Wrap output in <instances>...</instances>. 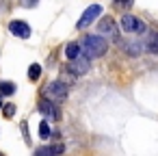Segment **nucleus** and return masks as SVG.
I'll use <instances>...</instances> for the list:
<instances>
[{
	"label": "nucleus",
	"instance_id": "nucleus-1",
	"mask_svg": "<svg viewBox=\"0 0 158 156\" xmlns=\"http://www.w3.org/2000/svg\"><path fill=\"white\" fill-rule=\"evenodd\" d=\"M80 48H82V54H87L89 59H98V57H102V54L106 52L108 44H106V39L100 37V35H87V37L80 41Z\"/></svg>",
	"mask_w": 158,
	"mask_h": 156
},
{
	"label": "nucleus",
	"instance_id": "nucleus-2",
	"mask_svg": "<svg viewBox=\"0 0 158 156\" xmlns=\"http://www.w3.org/2000/svg\"><path fill=\"white\" fill-rule=\"evenodd\" d=\"M69 93V87L63 80H50L44 89H41V98H48L52 102H65Z\"/></svg>",
	"mask_w": 158,
	"mask_h": 156
},
{
	"label": "nucleus",
	"instance_id": "nucleus-3",
	"mask_svg": "<svg viewBox=\"0 0 158 156\" xmlns=\"http://www.w3.org/2000/svg\"><path fill=\"white\" fill-rule=\"evenodd\" d=\"M119 26H121L123 33H136V35H141V33L145 31V22H143L141 18H134V15H128V13L121 15Z\"/></svg>",
	"mask_w": 158,
	"mask_h": 156
},
{
	"label": "nucleus",
	"instance_id": "nucleus-4",
	"mask_svg": "<svg viewBox=\"0 0 158 156\" xmlns=\"http://www.w3.org/2000/svg\"><path fill=\"white\" fill-rule=\"evenodd\" d=\"M89 67H91V59H89L87 54H80V57H76V59H72V61L67 63V72H72L74 76L87 74Z\"/></svg>",
	"mask_w": 158,
	"mask_h": 156
},
{
	"label": "nucleus",
	"instance_id": "nucleus-5",
	"mask_svg": "<svg viewBox=\"0 0 158 156\" xmlns=\"http://www.w3.org/2000/svg\"><path fill=\"white\" fill-rule=\"evenodd\" d=\"M102 15V7L100 5H91V7H87V11L82 13V18L78 20V24H76V28L78 31H82V28H87L89 24H93L95 22V18H100Z\"/></svg>",
	"mask_w": 158,
	"mask_h": 156
},
{
	"label": "nucleus",
	"instance_id": "nucleus-6",
	"mask_svg": "<svg viewBox=\"0 0 158 156\" xmlns=\"http://www.w3.org/2000/svg\"><path fill=\"white\" fill-rule=\"evenodd\" d=\"M37 108H39V113H41V115H44L48 121H56V119H59V108L54 106V102H52V100H48V98H41Z\"/></svg>",
	"mask_w": 158,
	"mask_h": 156
},
{
	"label": "nucleus",
	"instance_id": "nucleus-7",
	"mask_svg": "<svg viewBox=\"0 0 158 156\" xmlns=\"http://www.w3.org/2000/svg\"><path fill=\"white\" fill-rule=\"evenodd\" d=\"M9 33L20 37V39H28L31 37V26L26 22H22V20H11L9 22Z\"/></svg>",
	"mask_w": 158,
	"mask_h": 156
},
{
	"label": "nucleus",
	"instance_id": "nucleus-8",
	"mask_svg": "<svg viewBox=\"0 0 158 156\" xmlns=\"http://www.w3.org/2000/svg\"><path fill=\"white\" fill-rule=\"evenodd\" d=\"M65 152V145L63 143H54V145H41L35 150L33 156H56V154H63Z\"/></svg>",
	"mask_w": 158,
	"mask_h": 156
},
{
	"label": "nucleus",
	"instance_id": "nucleus-9",
	"mask_svg": "<svg viewBox=\"0 0 158 156\" xmlns=\"http://www.w3.org/2000/svg\"><path fill=\"white\" fill-rule=\"evenodd\" d=\"M100 33H104V35L110 37V39H117L119 28H117V24H115L110 18H104V20H100Z\"/></svg>",
	"mask_w": 158,
	"mask_h": 156
},
{
	"label": "nucleus",
	"instance_id": "nucleus-10",
	"mask_svg": "<svg viewBox=\"0 0 158 156\" xmlns=\"http://www.w3.org/2000/svg\"><path fill=\"white\" fill-rule=\"evenodd\" d=\"M80 54H82V48H80L78 41H72V44L65 46V57H67V61H72V59H76V57H80Z\"/></svg>",
	"mask_w": 158,
	"mask_h": 156
},
{
	"label": "nucleus",
	"instance_id": "nucleus-11",
	"mask_svg": "<svg viewBox=\"0 0 158 156\" xmlns=\"http://www.w3.org/2000/svg\"><path fill=\"white\" fill-rule=\"evenodd\" d=\"M145 48H147L152 54H158V33H154V35H149V37H147Z\"/></svg>",
	"mask_w": 158,
	"mask_h": 156
},
{
	"label": "nucleus",
	"instance_id": "nucleus-12",
	"mask_svg": "<svg viewBox=\"0 0 158 156\" xmlns=\"http://www.w3.org/2000/svg\"><path fill=\"white\" fill-rule=\"evenodd\" d=\"M0 93H2V95H13L15 93V85L9 82V80H2V82H0Z\"/></svg>",
	"mask_w": 158,
	"mask_h": 156
},
{
	"label": "nucleus",
	"instance_id": "nucleus-13",
	"mask_svg": "<svg viewBox=\"0 0 158 156\" xmlns=\"http://www.w3.org/2000/svg\"><path fill=\"white\" fill-rule=\"evenodd\" d=\"M39 76H41V65H37V63H33L31 67H28V80H39Z\"/></svg>",
	"mask_w": 158,
	"mask_h": 156
},
{
	"label": "nucleus",
	"instance_id": "nucleus-14",
	"mask_svg": "<svg viewBox=\"0 0 158 156\" xmlns=\"http://www.w3.org/2000/svg\"><path fill=\"white\" fill-rule=\"evenodd\" d=\"M50 137H52V130H50V124L46 119L39 124V139H50Z\"/></svg>",
	"mask_w": 158,
	"mask_h": 156
},
{
	"label": "nucleus",
	"instance_id": "nucleus-15",
	"mask_svg": "<svg viewBox=\"0 0 158 156\" xmlns=\"http://www.w3.org/2000/svg\"><path fill=\"white\" fill-rule=\"evenodd\" d=\"M2 115L5 117H13L15 115V104H11V102L9 104H2Z\"/></svg>",
	"mask_w": 158,
	"mask_h": 156
},
{
	"label": "nucleus",
	"instance_id": "nucleus-16",
	"mask_svg": "<svg viewBox=\"0 0 158 156\" xmlns=\"http://www.w3.org/2000/svg\"><path fill=\"white\" fill-rule=\"evenodd\" d=\"M115 7L117 9H130L132 7V0H115Z\"/></svg>",
	"mask_w": 158,
	"mask_h": 156
},
{
	"label": "nucleus",
	"instance_id": "nucleus-17",
	"mask_svg": "<svg viewBox=\"0 0 158 156\" xmlns=\"http://www.w3.org/2000/svg\"><path fill=\"white\" fill-rule=\"evenodd\" d=\"M39 0H22V7H37Z\"/></svg>",
	"mask_w": 158,
	"mask_h": 156
},
{
	"label": "nucleus",
	"instance_id": "nucleus-18",
	"mask_svg": "<svg viewBox=\"0 0 158 156\" xmlns=\"http://www.w3.org/2000/svg\"><path fill=\"white\" fill-rule=\"evenodd\" d=\"M22 132H24V137H26V141L31 143V137H28V126H26V121H22Z\"/></svg>",
	"mask_w": 158,
	"mask_h": 156
},
{
	"label": "nucleus",
	"instance_id": "nucleus-19",
	"mask_svg": "<svg viewBox=\"0 0 158 156\" xmlns=\"http://www.w3.org/2000/svg\"><path fill=\"white\" fill-rule=\"evenodd\" d=\"M2 104H5V102H2V93H0V111H2Z\"/></svg>",
	"mask_w": 158,
	"mask_h": 156
},
{
	"label": "nucleus",
	"instance_id": "nucleus-20",
	"mask_svg": "<svg viewBox=\"0 0 158 156\" xmlns=\"http://www.w3.org/2000/svg\"><path fill=\"white\" fill-rule=\"evenodd\" d=\"M0 156H2V154H0Z\"/></svg>",
	"mask_w": 158,
	"mask_h": 156
}]
</instances>
